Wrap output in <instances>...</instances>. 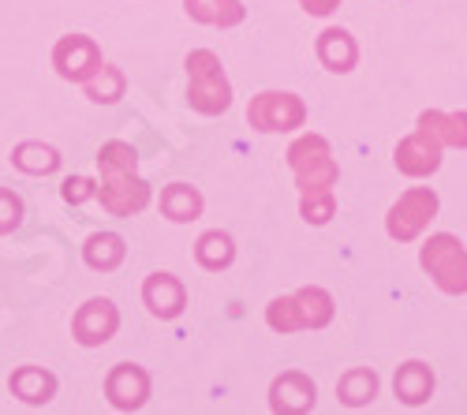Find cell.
Instances as JSON below:
<instances>
[{"instance_id": "cell-1", "label": "cell", "mask_w": 467, "mask_h": 415, "mask_svg": "<svg viewBox=\"0 0 467 415\" xmlns=\"http://www.w3.org/2000/svg\"><path fill=\"white\" fill-rule=\"evenodd\" d=\"M288 158H292V169L299 176V187H303V217L306 221H329L333 213V195H329V187L337 180V165L329 158V146L318 139V135H306L299 139L292 150H288Z\"/></svg>"}, {"instance_id": "cell-2", "label": "cell", "mask_w": 467, "mask_h": 415, "mask_svg": "<svg viewBox=\"0 0 467 415\" xmlns=\"http://www.w3.org/2000/svg\"><path fill=\"white\" fill-rule=\"evenodd\" d=\"M98 165H101V202L120 217L139 213L146 206L150 192L135 176V150L124 142H109L98 154Z\"/></svg>"}, {"instance_id": "cell-3", "label": "cell", "mask_w": 467, "mask_h": 415, "mask_svg": "<svg viewBox=\"0 0 467 415\" xmlns=\"http://www.w3.org/2000/svg\"><path fill=\"white\" fill-rule=\"evenodd\" d=\"M187 75H191V105L199 109V112H221L228 109V83H224V75H221V64L213 53H191L187 57Z\"/></svg>"}, {"instance_id": "cell-4", "label": "cell", "mask_w": 467, "mask_h": 415, "mask_svg": "<svg viewBox=\"0 0 467 415\" xmlns=\"http://www.w3.org/2000/svg\"><path fill=\"white\" fill-rule=\"evenodd\" d=\"M422 266L445 292H467V251L452 236H434L422 247Z\"/></svg>"}, {"instance_id": "cell-5", "label": "cell", "mask_w": 467, "mask_h": 415, "mask_svg": "<svg viewBox=\"0 0 467 415\" xmlns=\"http://www.w3.org/2000/svg\"><path fill=\"white\" fill-rule=\"evenodd\" d=\"M247 117H251V124L258 131H292V128L303 124L306 109H303V101L296 94H258L251 101Z\"/></svg>"}, {"instance_id": "cell-6", "label": "cell", "mask_w": 467, "mask_h": 415, "mask_svg": "<svg viewBox=\"0 0 467 415\" xmlns=\"http://www.w3.org/2000/svg\"><path fill=\"white\" fill-rule=\"evenodd\" d=\"M434 210H438L434 192H426V187H415V192H408L393 210H389V236L415 240V236L426 229V221L434 217Z\"/></svg>"}, {"instance_id": "cell-7", "label": "cell", "mask_w": 467, "mask_h": 415, "mask_svg": "<svg viewBox=\"0 0 467 415\" xmlns=\"http://www.w3.org/2000/svg\"><path fill=\"white\" fill-rule=\"evenodd\" d=\"M53 60H57V71L64 75V79H79V83L90 79L94 71H101V53L83 34L64 37V42L57 46V53H53Z\"/></svg>"}, {"instance_id": "cell-8", "label": "cell", "mask_w": 467, "mask_h": 415, "mask_svg": "<svg viewBox=\"0 0 467 415\" xmlns=\"http://www.w3.org/2000/svg\"><path fill=\"white\" fill-rule=\"evenodd\" d=\"M441 161V150H438V139L434 135H426L419 128V135L404 139L397 146V165L408 172V176H426V172H434Z\"/></svg>"}, {"instance_id": "cell-9", "label": "cell", "mask_w": 467, "mask_h": 415, "mask_svg": "<svg viewBox=\"0 0 467 415\" xmlns=\"http://www.w3.org/2000/svg\"><path fill=\"white\" fill-rule=\"evenodd\" d=\"M116 329V311L109 299H90V304L79 311V318H75V337H79L83 345H101L109 341Z\"/></svg>"}, {"instance_id": "cell-10", "label": "cell", "mask_w": 467, "mask_h": 415, "mask_svg": "<svg viewBox=\"0 0 467 415\" xmlns=\"http://www.w3.org/2000/svg\"><path fill=\"white\" fill-rule=\"evenodd\" d=\"M146 389H150L146 374L139 367H131V363H120L112 370V379H109V400L116 408H139L146 400Z\"/></svg>"}, {"instance_id": "cell-11", "label": "cell", "mask_w": 467, "mask_h": 415, "mask_svg": "<svg viewBox=\"0 0 467 415\" xmlns=\"http://www.w3.org/2000/svg\"><path fill=\"white\" fill-rule=\"evenodd\" d=\"M142 296H146L150 311L161 315V318H172V315H180V307H183V285H180L172 274H153V277L146 281Z\"/></svg>"}, {"instance_id": "cell-12", "label": "cell", "mask_w": 467, "mask_h": 415, "mask_svg": "<svg viewBox=\"0 0 467 415\" xmlns=\"http://www.w3.org/2000/svg\"><path fill=\"white\" fill-rule=\"evenodd\" d=\"M419 128L426 135H434L441 142H452V146H467V112H422Z\"/></svg>"}, {"instance_id": "cell-13", "label": "cell", "mask_w": 467, "mask_h": 415, "mask_svg": "<svg viewBox=\"0 0 467 415\" xmlns=\"http://www.w3.org/2000/svg\"><path fill=\"white\" fill-rule=\"evenodd\" d=\"M315 404V386H310L303 374H285L274 386V408L277 411H303Z\"/></svg>"}, {"instance_id": "cell-14", "label": "cell", "mask_w": 467, "mask_h": 415, "mask_svg": "<svg viewBox=\"0 0 467 415\" xmlns=\"http://www.w3.org/2000/svg\"><path fill=\"white\" fill-rule=\"evenodd\" d=\"M12 389H16L26 404H46V400L53 397L57 382H53V374H46L42 367H23V370L12 374Z\"/></svg>"}, {"instance_id": "cell-15", "label": "cell", "mask_w": 467, "mask_h": 415, "mask_svg": "<svg viewBox=\"0 0 467 415\" xmlns=\"http://www.w3.org/2000/svg\"><path fill=\"white\" fill-rule=\"evenodd\" d=\"M318 57H322L326 67L348 71V67L356 64V46H352V37H348L344 30H326L322 42H318Z\"/></svg>"}, {"instance_id": "cell-16", "label": "cell", "mask_w": 467, "mask_h": 415, "mask_svg": "<svg viewBox=\"0 0 467 415\" xmlns=\"http://www.w3.org/2000/svg\"><path fill=\"white\" fill-rule=\"evenodd\" d=\"M187 16L199 19V23H221V26H232L244 19V8L236 0H187Z\"/></svg>"}, {"instance_id": "cell-17", "label": "cell", "mask_w": 467, "mask_h": 415, "mask_svg": "<svg viewBox=\"0 0 467 415\" xmlns=\"http://www.w3.org/2000/svg\"><path fill=\"white\" fill-rule=\"evenodd\" d=\"M431 389H434V379H431V370H426L422 363L400 367V374H397V397H400V400L422 404L426 397H431Z\"/></svg>"}, {"instance_id": "cell-18", "label": "cell", "mask_w": 467, "mask_h": 415, "mask_svg": "<svg viewBox=\"0 0 467 415\" xmlns=\"http://www.w3.org/2000/svg\"><path fill=\"white\" fill-rule=\"evenodd\" d=\"M161 210H165V217H172V221H191L194 213L202 210V199H199V192H194V187L172 183L169 192L161 195Z\"/></svg>"}, {"instance_id": "cell-19", "label": "cell", "mask_w": 467, "mask_h": 415, "mask_svg": "<svg viewBox=\"0 0 467 415\" xmlns=\"http://www.w3.org/2000/svg\"><path fill=\"white\" fill-rule=\"evenodd\" d=\"M120 258H124V240H120V236H112V233L90 236V244H87V262H90L94 270L120 266Z\"/></svg>"}, {"instance_id": "cell-20", "label": "cell", "mask_w": 467, "mask_h": 415, "mask_svg": "<svg viewBox=\"0 0 467 415\" xmlns=\"http://www.w3.org/2000/svg\"><path fill=\"white\" fill-rule=\"evenodd\" d=\"M12 161H16L23 172H53V169L60 165L57 150H53V146H42V142H23V146L16 150Z\"/></svg>"}, {"instance_id": "cell-21", "label": "cell", "mask_w": 467, "mask_h": 415, "mask_svg": "<svg viewBox=\"0 0 467 415\" xmlns=\"http://www.w3.org/2000/svg\"><path fill=\"white\" fill-rule=\"evenodd\" d=\"M337 393H340V400L344 404H367L374 393H378V379L370 370H352L348 379H340V386H337Z\"/></svg>"}, {"instance_id": "cell-22", "label": "cell", "mask_w": 467, "mask_h": 415, "mask_svg": "<svg viewBox=\"0 0 467 415\" xmlns=\"http://www.w3.org/2000/svg\"><path fill=\"white\" fill-rule=\"evenodd\" d=\"M199 262L206 270H221V266H228L232 262V240L224 236V233H206L202 240H199Z\"/></svg>"}, {"instance_id": "cell-23", "label": "cell", "mask_w": 467, "mask_h": 415, "mask_svg": "<svg viewBox=\"0 0 467 415\" xmlns=\"http://www.w3.org/2000/svg\"><path fill=\"white\" fill-rule=\"evenodd\" d=\"M269 326L281 329V333H292V329L306 326L299 299H296V296H292V299H274V304H269Z\"/></svg>"}, {"instance_id": "cell-24", "label": "cell", "mask_w": 467, "mask_h": 415, "mask_svg": "<svg viewBox=\"0 0 467 415\" xmlns=\"http://www.w3.org/2000/svg\"><path fill=\"white\" fill-rule=\"evenodd\" d=\"M296 299H299V307H303L306 326H326V322H329L333 307H329V296H326L322 288H303Z\"/></svg>"}, {"instance_id": "cell-25", "label": "cell", "mask_w": 467, "mask_h": 415, "mask_svg": "<svg viewBox=\"0 0 467 415\" xmlns=\"http://www.w3.org/2000/svg\"><path fill=\"white\" fill-rule=\"evenodd\" d=\"M101 75H105V83L101 79L90 83V98L94 101H116V98H120V90H124V75L116 67H101Z\"/></svg>"}, {"instance_id": "cell-26", "label": "cell", "mask_w": 467, "mask_h": 415, "mask_svg": "<svg viewBox=\"0 0 467 415\" xmlns=\"http://www.w3.org/2000/svg\"><path fill=\"white\" fill-rule=\"evenodd\" d=\"M19 217H23V202L12 192L0 187V233H12L16 224H19Z\"/></svg>"}, {"instance_id": "cell-27", "label": "cell", "mask_w": 467, "mask_h": 415, "mask_svg": "<svg viewBox=\"0 0 467 415\" xmlns=\"http://www.w3.org/2000/svg\"><path fill=\"white\" fill-rule=\"evenodd\" d=\"M87 195H90V183H87V180H67V183H64V199H67V202H71V199L79 202V199H87Z\"/></svg>"}, {"instance_id": "cell-28", "label": "cell", "mask_w": 467, "mask_h": 415, "mask_svg": "<svg viewBox=\"0 0 467 415\" xmlns=\"http://www.w3.org/2000/svg\"><path fill=\"white\" fill-rule=\"evenodd\" d=\"M337 5H340V0H303V8H306L310 16H329Z\"/></svg>"}]
</instances>
